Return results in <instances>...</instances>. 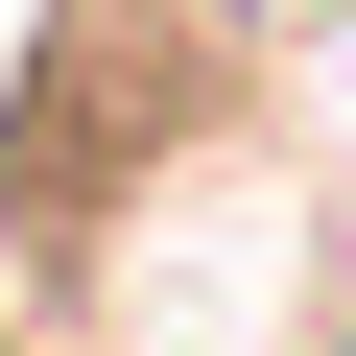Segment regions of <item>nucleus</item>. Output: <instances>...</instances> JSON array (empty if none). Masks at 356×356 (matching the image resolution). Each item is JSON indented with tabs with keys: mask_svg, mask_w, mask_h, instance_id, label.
<instances>
[{
	"mask_svg": "<svg viewBox=\"0 0 356 356\" xmlns=\"http://www.w3.org/2000/svg\"><path fill=\"white\" fill-rule=\"evenodd\" d=\"M261 119V0H48L24 95H0V261L72 285L119 214H166Z\"/></svg>",
	"mask_w": 356,
	"mask_h": 356,
	"instance_id": "nucleus-1",
	"label": "nucleus"
},
{
	"mask_svg": "<svg viewBox=\"0 0 356 356\" xmlns=\"http://www.w3.org/2000/svg\"><path fill=\"white\" fill-rule=\"evenodd\" d=\"M309 356H356V332H309Z\"/></svg>",
	"mask_w": 356,
	"mask_h": 356,
	"instance_id": "nucleus-2",
	"label": "nucleus"
}]
</instances>
